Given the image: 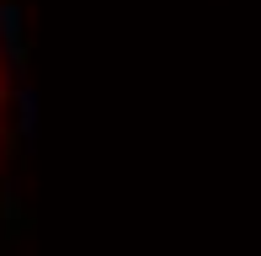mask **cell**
I'll list each match as a JSON object with an SVG mask.
<instances>
[{"label":"cell","mask_w":261,"mask_h":256,"mask_svg":"<svg viewBox=\"0 0 261 256\" xmlns=\"http://www.w3.org/2000/svg\"><path fill=\"white\" fill-rule=\"evenodd\" d=\"M0 128H6V48H0Z\"/></svg>","instance_id":"obj_1"}]
</instances>
